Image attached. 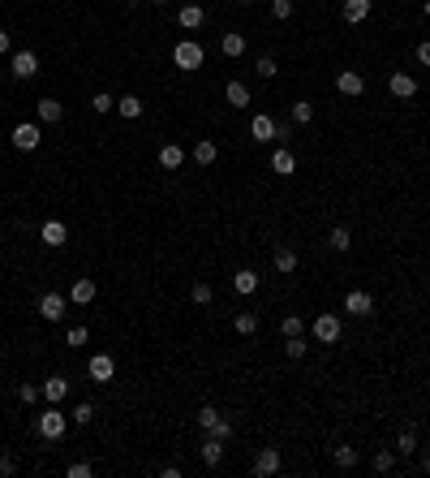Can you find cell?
I'll return each instance as SVG.
<instances>
[{
  "mask_svg": "<svg viewBox=\"0 0 430 478\" xmlns=\"http://www.w3.org/2000/svg\"><path fill=\"white\" fill-rule=\"evenodd\" d=\"M65 431H69V414H61L56 405L43 410V414L35 418V435H39V440H61Z\"/></svg>",
  "mask_w": 430,
  "mask_h": 478,
  "instance_id": "cell-1",
  "label": "cell"
},
{
  "mask_svg": "<svg viewBox=\"0 0 430 478\" xmlns=\"http://www.w3.org/2000/svg\"><path fill=\"white\" fill-rule=\"evenodd\" d=\"M9 73L17 82H31L39 73V52H35V47H17V52L9 57Z\"/></svg>",
  "mask_w": 430,
  "mask_h": 478,
  "instance_id": "cell-2",
  "label": "cell"
},
{
  "mask_svg": "<svg viewBox=\"0 0 430 478\" xmlns=\"http://www.w3.org/2000/svg\"><path fill=\"white\" fill-rule=\"evenodd\" d=\"M198 426H202L207 435H220V440H229V435H233V422L224 418L215 405H202V410H198Z\"/></svg>",
  "mask_w": 430,
  "mask_h": 478,
  "instance_id": "cell-3",
  "label": "cell"
},
{
  "mask_svg": "<svg viewBox=\"0 0 430 478\" xmlns=\"http://www.w3.org/2000/svg\"><path fill=\"white\" fill-rule=\"evenodd\" d=\"M172 65H176V69H185V73L202 69V47H198L194 39H181V43L172 47Z\"/></svg>",
  "mask_w": 430,
  "mask_h": 478,
  "instance_id": "cell-4",
  "label": "cell"
},
{
  "mask_svg": "<svg viewBox=\"0 0 430 478\" xmlns=\"http://www.w3.org/2000/svg\"><path fill=\"white\" fill-rule=\"evenodd\" d=\"M9 138H13L17 151H35V147L43 142V125H39V121H22V125H13Z\"/></svg>",
  "mask_w": 430,
  "mask_h": 478,
  "instance_id": "cell-5",
  "label": "cell"
},
{
  "mask_svg": "<svg viewBox=\"0 0 430 478\" xmlns=\"http://www.w3.org/2000/svg\"><path fill=\"white\" fill-rule=\"evenodd\" d=\"M310 336H314L318 345H336V341H340V319H336V315H314Z\"/></svg>",
  "mask_w": 430,
  "mask_h": 478,
  "instance_id": "cell-6",
  "label": "cell"
},
{
  "mask_svg": "<svg viewBox=\"0 0 430 478\" xmlns=\"http://www.w3.org/2000/svg\"><path fill=\"white\" fill-rule=\"evenodd\" d=\"M86 375H91L95 384H112V380H116V358H112V354H91Z\"/></svg>",
  "mask_w": 430,
  "mask_h": 478,
  "instance_id": "cell-7",
  "label": "cell"
},
{
  "mask_svg": "<svg viewBox=\"0 0 430 478\" xmlns=\"http://www.w3.org/2000/svg\"><path fill=\"white\" fill-rule=\"evenodd\" d=\"M280 470H284L280 448H259V457H254V478H271V474H280Z\"/></svg>",
  "mask_w": 430,
  "mask_h": 478,
  "instance_id": "cell-8",
  "label": "cell"
},
{
  "mask_svg": "<svg viewBox=\"0 0 430 478\" xmlns=\"http://www.w3.org/2000/svg\"><path fill=\"white\" fill-rule=\"evenodd\" d=\"M65 293H52V289H47V293H39V315L47 319V323H61L65 319Z\"/></svg>",
  "mask_w": 430,
  "mask_h": 478,
  "instance_id": "cell-9",
  "label": "cell"
},
{
  "mask_svg": "<svg viewBox=\"0 0 430 478\" xmlns=\"http://www.w3.org/2000/svg\"><path fill=\"white\" fill-rule=\"evenodd\" d=\"M336 91L348 95V99H358V95H366V78H362L358 69H340L336 73Z\"/></svg>",
  "mask_w": 430,
  "mask_h": 478,
  "instance_id": "cell-10",
  "label": "cell"
},
{
  "mask_svg": "<svg viewBox=\"0 0 430 478\" xmlns=\"http://www.w3.org/2000/svg\"><path fill=\"white\" fill-rule=\"evenodd\" d=\"M344 311L358 315V319H366V315H374V297H370L366 289H348V293H344Z\"/></svg>",
  "mask_w": 430,
  "mask_h": 478,
  "instance_id": "cell-11",
  "label": "cell"
},
{
  "mask_svg": "<svg viewBox=\"0 0 430 478\" xmlns=\"http://www.w3.org/2000/svg\"><path fill=\"white\" fill-rule=\"evenodd\" d=\"M61 117H65V104H61V99H52V95H43L39 104H35V121L39 125H56Z\"/></svg>",
  "mask_w": 430,
  "mask_h": 478,
  "instance_id": "cell-12",
  "label": "cell"
},
{
  "mask_svg": "<svg viewBox=\"0 0 430 478\" xmlns=\"http://www.w3.org/2000/svg\"><path fill=\"white\" fill-rule=\"evenodd\" d=\"M387 91H392L396 99H413V95H417V78H413V73H404V69H396L392 78H387Z\"/></svg>",
  "mask_w": 430,
  "mask_h": 478,
  "instance_id": "cell-13",
  "label": "cell"
},
{
  "mask_svg": "<svg viewBox=\"0 0 430 478\" xmlns=\"http://www.w3.org/2000/svg\"><path fill=\"white\" fill-rule=\"evenodd\" d=\"M249 138H254V142H271V138H280V125H275L267 112H259L254 121H249Z\"/></svg>",
  "mask_w": 430,
  "mask_h": 478,
  "instance_id": "cell-14",
  "label": "cell"
},
{
  "mask_svg": "<svg viewBox=\"0 0 430 478\" xmlns=\"http://www.w3.org/2000/svg\"><path fill=\"white\" fill-rule=\"evenodd\" d=\"M65 396H69V380H65V375H47V380H43V401H47V405H61Z\"/></svg>",
  "mask_w": 430,
  "mask_h": 478,
  "instance_id": "cell-15",
  "label": "cell"
},
{
  "mask_svg": "<svg viewBox=\"0 0 430 478\" xmlns=\"http://www.w3.org/2000/svg\"><path fill=\"white\" fill-rule=\"evenodd\" d=\"M95 281H91V276H78V281H73L69 285V301H73V306H86V301H95Z\"/></svg>",
  "mask_w": 430,
  "mask_h": 478,
  "instance_id": "cell-16",
  "label": "cell"
},
{
  "mask_svg": "<svg viewBox=\"0 0 430 478\" xmlns=\"http://www.w3.org/2000/svg\"><path fill=\"white\" fill-rule=\"evenodd\" d=\"M39 237H43V246H52V250H61L65 241H69V229L61 220H43V229H39Z\"/></svg>",
  "mask_w": 430,
  "mask_h": 478,
  "instance_id": "cell-17",
  "label": "cell"
},
{
  "mask_svg": "<svg viewBox=\"0 0 430 478\" xmlns=\"http://www.w3.org/2000/svg\"><path fill=\"white\" fill-rule=\"evenodd\" d=\"M340 17L348 22V27H362V22L370 17V0H344V5H340Z\"/></svg>",
  "mask_w": 430,
  "mask_h": 478,
  "instance_id": "cell-18",
  "label": "cell"
},
{
  "mask_svg": "<svg viewBox=\"0 0 430 478\" xmlns=\"http://www.w3.org/2000/svg\"><path fill=\"white\" fill-rule=\"evenodd\" d=\"M271 172H280V177H293V172H297V156H293L289 147H275L271 151Z\"/></svg>",
  "mask_w": 430,
  "mask_h": 478,
  "instance_id": "cell-19",
  "label": "cell"
},
{
  "mask_svg": "<svg viewBox=\"0 0 430 478\" xmlns=\"http://www.w3.org/2000/svg\"><path fill=\"white\" fill-rule=\"evenodd\" d=\"M202 22H207V9L202 5H181V13H176V27L181 31H198Z\"/></svg>",
  "mask_w": 430,
  "mask_h": 478,
  "instance_id": "cell-20",
  "label": "cell"
},
{
  "mask_svg": "<svg viewBox=\"0 0 430 478\" xmlns=\"http://www.w3.org/2000/svg\"><path fill=\"white\" fill-rule=\"evenodd\" d=\"M271 263H275V271H280V276H293L297 271V250L293 246H275V255H271Z\"/></svg>",
  "mask_w": 430,
  "mask_h": 478,
  "instance_id": "cell-21",
  "label": "cell"
},
{
  "mask_svg": "<svg viewBox=\"0 0 430 478\" xmlns=\"http://www.w3.org/2000/svg\"><path fill=\"white\" fill-rule=\"evenodd\" d=\"M259 285H263V281H259V271H254V267L233 271V289H237V293H245V297H249V293H259Z\"/></svg>",
  "mask_w": 430,
  "mask_h": 478,
  "instance_id": "cell-22",
  "label": "cell"
},
{
  "mask_svg": "<svg viewBox=\"0 0 430 478\" xmlns=\"http://www.w3.org/2000/svg\"><path fill=\"white\" fill-rule=\"evenodd\" d=\"M181 164H185V151L176 147V142H164V147H160V168L176 172V168H181Z\"/></svg>",
  "mask_w": 430,
  "mask_h": 478,
  "instance_id": "cell-23",
  "label": "cell"
},
{
  "mask_svg": "<svg viewBox=\"0 0 430 478\" xmlns=\"http://www.w3.org/2000/svg\"><path fill=\"white\" fill-rule=\"evenodd\" d=\"M332 461L340 465V470H358V448H353V444H332Z\"/></svg>",
  "mask_w": 430,
  "mask_h": 478,
  "instance_id": "cell-24",
  "label": "cell"
},
{
  "mask_svg": "<svg viewBox=\"0 0 430 478\" xmlns=\"http://www.w3.org/2000/svg\"><path fill=\"white\" fill-rule=\"evenodd\" d=\"M220 461H224V440H220V435H207V444H202V465L215 470Z\"/></svg>",
  "mask_w": 430,
  "mask_h": 478,
  "instance_id": "cell-25",
  "label": "cell"
},
{
  "mask_svg": "<svg viewBox=\"0 0 430 478\" xmlns=\"http://www.w3.org/2000/svg\"><path fill=\"white\" fill-rule=\"evenodd\" d=\"M327 246H332L336 255H348V250H353V233L344 229V224H336V229L327 233Z\"/></svg>",
  "mask_w": 430,
  "mask_h": 478,
  "instance_id": "cell-26",
  "label": "cell"
},
{
  "mask_svg": "<svg viewBox=\"0 0 430 478\" xmlns=\"http://www.w3.org/2000/svg\"><path fill=\"white\" fill-rule=\"evenodd\" d=\"M215 160H220V147H215L211 138H202V142L194 147V164H202V168H211Z\"/></svg>",
  "mask_w": 430,
  "mask_h": 478,
  "instance_id": "cell-27",
  "label": "cell"
},
{
  "mask_svg": "<svg viewBox=\"0 0 430 478\" xmlns=\"http://www.w3.org/2000/svg\"><path fill=\"white\" fill-rule=\"evenodd\" d=\"M220 52L224 57H245V35L241 31H229V35L220 39Z\"/></svg>",
  "mask_w": 430,
  "mask_h": 478,
  "instance_id": "cell-28",
  "label": "cell"
},
{
  "mask_svg": "<svg viewBox=\"0 0 430 478\" xmlns=\"http://www.w3.org/2000/svg\"><path fill=\"white\" fill-rule=\"evenodd\" d=\"M224 99H229L233 108H249V87L245 82H229L224 87Z\"/></svg>",
  "mask_w": 430,
  "mask_h": 478,
  "instance_id": "cell-29",
  "label": "cell"
},
{
  "mask_svg": "<svg viewBox=\"0 0 430 478\" xmlns=\"http://www.w3.org/2000/svg\"><path fill=\"white\" fill-rule=\"evenodd\" d=\"M116 112H121L125 121H138V117H142V99H138V95H121V99H116Z\"/></svg>",
  "mask_w": 430,
  "mask_h": 478,
  "instance_id": "cell-30",
  "label": "cell"
},
{
  "mask_svg": "<svg viewBox=\"0 0 430 478\" xmlns=\"http://www.w3.org/2000/svg\"><path fill=\"white\" fill-rule=\"evenodd\" d=\"M413 452H417V435L404 426V431L396 435V457H413Z\"/></svg>",
  "mask_w": 430,
  "mask_h": 478,
  "instance_id": "cell-31",
  "label": "cell"
},
{
  "mask_svg": "<svg viewBox=\"0 0 430 478\" xmlns=\"http://www.w3.org/2000/svg\"><path fill=\"white\" fill-rule=\"evenodd\" d=\"M233 328H237L241 336H254V332H259V315H254V311H241V315L233 319Z\"/></svg>",
  "mask_w": 430,
  "mask_h": 478,
  "instance_id": "cell-32",
  "label": "cell"
},
{
  "mask_svg": "<svg viewBox=\"0 0 430 478\" xmlns=\"http://www.w3.org/2000/svg\"><path fill=\"white\" fill-rule=\"evenodd\" d=\"M374 470H378V474H392V470H396V448H378V452H374Z\"/></svg>",
  "mask_w": 430,
  "mask_h": 478,
  "instance_id": "cell-33",
  "label": "cell"
},
{
  "mask_svg": "<svg viewBox=\"0 0 430 478\" xmlns=\"http://www.w3.org/2000/svg\"><path fill=\"white\" fill-rule=\"evenodd\" d=\"M293 121L297 125H310L314 121V104H310V99H293Z\"/></svg>",
  "mask_w": 430,
  "mask_h": 478,
  "instance_id": "cell-34",
  "label": "cell"
},
{
  "mask_svg": "<svg viewBox=\"0 0 430 478\" xmlns=\"http://www.w3.org/2000/svg\"><path fill=\"white\" fill-rule=\"evenodd\" d=\"M190 297H194V306H211V301H215V289H211L207 281H198V285L190 289Z\"/></svg>",
  "mask_w": 430,
  "mask_h": 478,
  "instance_id": "cell-35",
  "label": "cell"
},
{
  "mask_svg": "<svg viewBox=\"0 0 430 478\" xmlns=\"http://www.w3.org/2000/svg\"><path fill=\"white\" fill-rule=\"evenodd\" d=\"M306 349H310V345H306V336H289V341H284V358L301 362V358H306Z\"/></svg>",
  "mask_w": 430,
  "mask_h": 478,
  "instance_id": "cell-36",
  "label": "cell"
},
{
  "mask_svg": "<svg viewBox=\"0 0 430 478\" xmlns=\"http://www.w3.org/2000/svg\"><path fill=\"white\" fill-rule=\"evenodd\" d=\"M301 332H306L301 315H284V319H280V336H284V341H289V336H301Z\"/></svg>",
  "mask_w": 430,
  "mask_h": 478,
  "instance_id": "cell-37",
  "label": "cell"
},
{
  "mask_svg": "<svg viewBox=\"0 0 430 478\" xmlns=\"http://www.w3.org/2000/svg\"><path fill=\"white\" fill-rule=\"evenodd\" d=\"M39 396H43V384H31V380L17 384V401H22V405H35Z\"/></svg>",
  "mask_w": 430,
  "mask_h": 478,
  "instance_id": "cell-38",
  "label": "cell"
},
{
  "mask_svg": "<svg viewBox=\"0 0 430 478\" xmlns=\"http://www.w3.org/2000/svg\"><path fill=\"white\" fill-rule=\"evenodd\" d=\"M112 108H116V99H112V95H108V91H99V95H95V99H91V112H99V117H108V112H112Z\"/></svg>",
  "mask_w": 430,
  "mask_h": 478,
  "instance_id": "cell-39",
  "label": "cell"
},
{
  "mask_svg": "<svg viewBox=\"0 0 430 478\" xmlns=\"http://www.w3.org/2000/svg\"><path fill=\"white\" fill-rule=\"evenodd\" d=\"M293 13H297L293 0H271V17H275V22H289Z\"/></svg>",
  "mask_w": 430,
  "mask_h": 478,
  "instance_id": "cell-40",
  "label": "cell"
},
{
  "mask_svg": "<svg viewBox=\"0 0 430 478\" xmlns=\"http://www.w3.org/2000/svg\"><path fill=\"white\" fill-rule=\"evenodd\" d=\"M86 341H91V332L82 328V323H78V328H69V332H65V345H69V349H82Z\"/></svg>",
  "mask_w": 430,
  "mask_h": 478,
  "instance_id": "cell-41",
  "label": "cell"
},
{
  "mask_svg": "<svg viewBox=\"0 0 430 478\" xmlns=\"http://www.w3.org/2000/svg\"><path fill=\"white\" fill-rule=\"evenodd\" d=\"M91 418H95V405H91V401H78V410L69 414V422H78V426H86Z\"/></svg>",
  "mask_w": 430,
  "mask_h": 478,
  "instance_id": "cell-42",
  "label": "cell"
},
{
  "mask_svg": "<svg viewBox=\"0 0 430 478\" xmlns=\"http://www.w3.org/2000/svg\"><path fill=\"white\" fill-rule=\"evenodd\" d=\"M259 78H275V73H280V61H275V57H259Z\"/></svg>",
  "mask_w": 430,
  "mask_h": 478,
  "instance_id": "cell-43",
  "label": "cell"
},
{
  "mask_svg": "<svg viewBox=\"0 0 430 478\" xmlns=\"http://www.w3.org/2000/svg\"><path fill=\"white\" fill-rule=\"evenodd\" d=\"M65 474H69V478H91V474H95V470H91V465H86V461H73V465H69V470H65Z\"/></svg>",
  "mask_w": 430,
  "mask_h": 478,
  "instance_id": "cell-44",
  "label": "cell"
},
{
  "mask_svg": "<svg viewBox=\"0 0 430 478\" xmlns=\"http://www.w3.org/2000/svg\"><path fill=\"white\" fill-rule=\"evenodd\" d=\"M9 474H17V461L13 457H0V478H9Z\"/></svg>",
  "mask_w": 430,
  "mask_h": 478,
  "instance_id": "cell-45",
  "label": "cell"
},
{
  "mask_svg": "<svg viewBox=\"0 0 430 478\" xmlns=\"http://www.w3.org/2000/svg\"><path fill=\"white\" fill-rule=\"evenodd\" d=\"M417 61L430 69V39H422V43H417Z\"/></svg>",
  "mask_w": 430,
  "mask_h": 478,
  "instance_id": "cell-46",
  "label": "cell"
},
{
  "mask_svg": "<svg viewBox=\"0 0 430 478\" xmlns=\"http://www.w3.org/2000/svg\"><path fill=\"white\" fill-rule=\"evenodd\" d=\"M0 57H9V31H0Z\"/></svg>",
  "mask_w": 430,
  "mask_h": 478,
  "instance_id": "cell-47",
  "label": "cell"
},
{
  "mask_svg": "<svg viewBox=\"0 0 430 478\" xmlns=\"http://www.w3.org/2000/svg\"><path fill=\"white\" fill-rule=\"evenodd\" d=\"M422 470H426V474H430V448H426V452H422Z\"/></svg>",
  "mask_w": 430,
  "mask_h": 478,
  "instance_id": "cell-48",
  "label": "cell"
},
{
  "mask_svg": "<svg viewBox=\"0 0 430 478\" xmlns=\"http://www.w3.org/2000/svg\"><path fill=\"white\" fill-rule=\"evenodd\" d=\"M125 5H130V9H134V5H142V0H125Z\"/></svg>",
  "mask_w": 430,
  "mask_h": 478,
  "instance_id": "cell-49",
  "label": "cell"
},
{
  "mask_svg": "<svg viewBox=\"0 0 430 478\" xmlns=\"http://www.w3.org/2000/svg\"><path fill=\"white\" fill-rule=\"evenodd\" d=\"M422 9H426V17H430V0H426V5H422Z\"/></svg>",
  "mask_w": 430,
  "mask_h": 478,
  "instance_id": "cell-50",
  "label": "cell"
},
{
  "mask_svg": "<svg viewBox=\"0 0 430 478\" xmlns=\"http://www.w3.org/2000/svg\"><path fill=\"white\" fill-rule=\"evenodd\" d=\"M237 5H254V0H237Z\"/></svg>",
  "mask_w": 430,
  "mask_h": 478,
  "instance_id": "cell-51",
  "label": "cell"
},
{
  "mask_svg": "<svg viewBox=\"0 0 430 478\" xmlns=\"http://www.w3.org/2000/svg\"><path fill=\"white\" fill-rule=\"evenodd\" d=\"M151 5H168V0H151Z\"/></svg>",
  "mask_w": 430,
  "mask_h": 478,
  "instance_id": "cell-52",
  "label": "cell"
},
{
  "mask_svg": "<svg viewBox=\"0 0 430 478\" xmlns=\"http://www.w3.org/2000/svg\"><path fill=\"white\" fill-rule=\"evenodd\" d=\"M0 241H5V229H0Z\"/></svg>",
  "mask_w": 430,
  "mask_h": 478,
  "instance_id": "cell-53",
  "label": "cell"
}]
</instances>
